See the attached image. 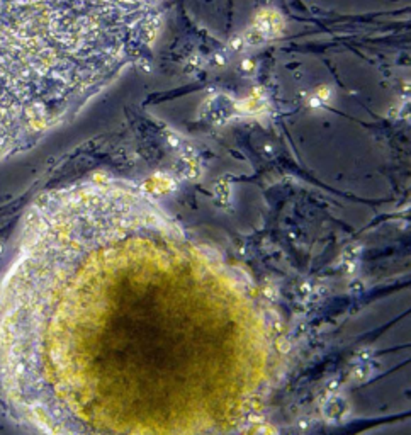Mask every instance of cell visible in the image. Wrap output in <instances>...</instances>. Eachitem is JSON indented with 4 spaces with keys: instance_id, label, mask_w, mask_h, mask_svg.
I'll return each mask as SVG.
<instances>
[{
    "instance_id": "6da1fadb",
    "label": "cell",
    "mask_w": 411,
    "mask_h": 435,
    "mask_svg": "<svg viewBox=\"0 0 411 435\" xmlns=\"http://www.w3.org/2000/svg\"><path fill=\"white\" fill-rule=\"evenodd\" d=\"M139 0H0V148L108 75Z\"/></svg>"
}]
</instances>
